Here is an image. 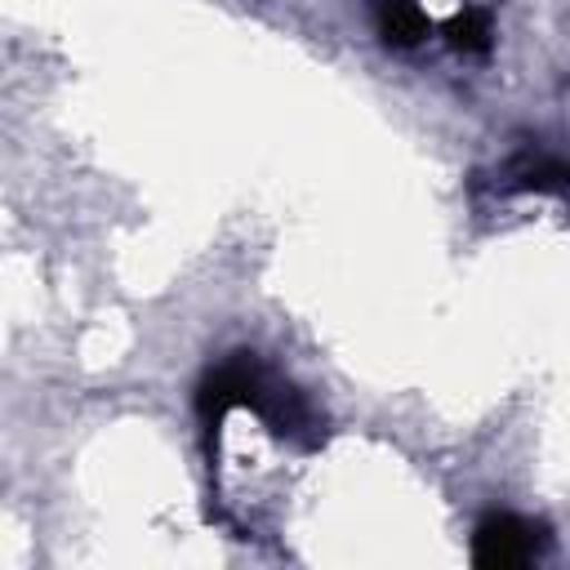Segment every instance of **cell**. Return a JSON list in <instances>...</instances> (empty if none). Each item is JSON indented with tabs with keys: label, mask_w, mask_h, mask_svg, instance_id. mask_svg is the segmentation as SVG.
Wrapping results in <instances>:
<instances>
[{
	"label": "cell",
	"mask_w": 570,
	"mask_h": 570,
	"mask_svg": "<svg viewBox=\"0 0 570 570\" xmlns=\"http://www.w3.org/2000/svg\"><path fill=\"white\" fill-rule=\"evenodd\" d=\"M379 18H383L387 40H396V45H414L428 27L423 13L414 9V0H379Z\"/></svg>",
	"instance_id": "cell-3"
},
{
	"label": "cell",
	"mask_w": 570,
	"mask_h": 570,
	"mask_svg": "<svg viewBox=\"0 0 570 570\" xmlns=\"http://www.w3.org/2000/svg\"><path fill=\"white\" fill-rule=\"evenodd\" d=\"M534 548H539L534 530H530L525 521H517V517L499 512V517L481 521L472 557H476L481 566H521V561H530V557H534Z\"/></svg>",
	"instance_id": "cell-1"
},
{
	"label": "cell",
	"mask_w": 570,
	"mask_h": 570,
	"mask_svg": "<svg viewBox=\"0 0 570 570\" xmlns=\"http://www.w3.org/2000/svg\"><path fill=\"white\" fill-rule=\"evenodd\" d=\"M450 40L459 45V49H485L490 45V18L485 13H463V18H454L450 22Z\"/></svg>",
	"instance_id": "cell-4"
},
{
	"label": "cell",
	"mask_w": 570,
	"mask_h": 570,
	"mask_svg": "<svg viewBox=\"0 0 570 570\" xmlns=\"http://www.w3.org/2000/svg\"><path fill=\"white\" fill-rule=\"evenodd\" d=\"M517 183L521 187H539V191H566L570 196V165L557 156H521L517 160Z\"/></svg>",
	"instance_id": "cell-2"
}]
</instances>
